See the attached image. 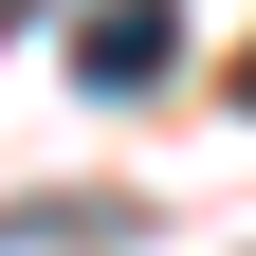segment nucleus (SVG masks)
Wrapping results in <instances>:
<instances>
[{
	"label": "nucleus",
	"instance_id": "nucleus-1",
	"mask_svg": "<svg viewBox=\"0 0 256 256\" xmlns=\"http://www.w3.org/2000/svg\"><path fill=\"white\" fill-rule=\"evenodd\" d=\"M165 55H183V0H92L74 18V74L92 92H165Z\"/></svg>",
	"mask_w": 256,
	"mask_h": 256
},
{
	"label": "nucleus",
	"instance_id": "nucleus-2",
	"mask_svg": "<svg viewBox=\"0 0 256 256\" xmlns=\"http://www.w3.org/2000/svg\"><path fill=\"white\" fill-rule=\"evenodd\" d=\"M238 92H256V74H238Z\"/></svg>",
	"mask_w": 256,
	"mask_h": 256
}]
</instances>
